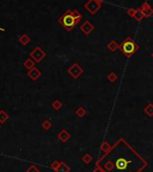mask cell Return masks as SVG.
Returning <instances> with one entry per match:
<instances>
[{
    "mask_svg": "<svg viewBox=\"0 0 153 172\" xmlns=\"http://www.w3.org/2000/svg\"><path fill=\"white\" fill-rule=\"evenodd\" d=\"M81 19H82V15L80 13H78V10L72 11L70 9H68L60 16V18L59 19V23L66 31L69 32L74 29Z\"/></svg>",
    "mask_w": 153,
    "mask_h": 172,
    "instance_id": "cell-1",
    "label": "cell"
},
{
    "mask_svg": "<svg viewBox=\"0 0 153 172\" xmlns=\"http://www.w3.org/2000/svg\"><path fill=\"white\" fill-rule=\"evenodd\" d=\"M119 49L124 55H126L127 57H131L139 50V45L131 37H127L119 46Z\"/></svg>",
    "mask_w": 153,
    "mask_h": 172,
    "instance_id": "cell-2",
    "label": "cell"
},
{
    "mask_svg": "<svg viewBox=\"0 0 153 172\" xmlns=\"http://www.w3.org/2000/svg\"><path fill=\"white\" fill-rule=\"evenodd\" d=\"M115 165V168L120 171H123L128 168V165L132 163V161H128L123 157H119L117 160H115V162H113Z\"/></svg>",
    "mask_w": 153,
    "mask_h": 172,
    "instance_id": "cell-3",
    "label": "cell"
},
{
    "mask_svg": "<svg viewBox=\"0 0 153 172\" xmlns=\"http://www.w3.org/2000/svg\"><path fill=\"white\" fill-rule=\"evenodd\" d=\"M101 3L97 2L96 0H88V1L85 4V8L91 14V15H95V14L101 8Z\"/></svg>",
    "mask_w": 153,
    "mask_h": 172,
    "instance_id": "cell-4",
    "label": "cell"
},
{
    "mask_svg": "<svg viewBox=\"0 0 153 172\" xmlns=\"http://www.w3.org/2000/svg\"><path fill=\"white\" fill-rule=\"evenodd\" d=\"M46 53L44 52V51L43 49H41L40 47H36L30 54L31 58L35 61L36 62H40L41 60H43L44 57H45Z\"/></svg>",
    "mask_w": 153,
    "mask_h": 172,
    "instance_id": "cell-5",
    "label": "cell"
},
{
    "mask_svg": "<svg viewBox=\"0 0 153 172\" xmlns=\"http://www.w3.org/2000/svg\"><path fill=\"white\" fill-rule=\"evenodd\" d=\"M82 72H83V69L77 63L73 64V66H71L68 69V73L70 74L74 79H78V76L82 74Z\"/></svg>",
    "mask_w": 153,
    "mask_h": 172,
    "instance_id": "cell-6",
    "label": "cell"
},
{
    "mask_svg": "<svg viewBox=\"0 0 153 172\" xmlns=\"http://www.w3.org/2000/svg\"><path fill=\"white\" fill-rule=\"evenodd\" d=\"M141 11L143 13L144 17L145 18H149V16H151L153 15V9L152 7L149 5L148 2H145L142 6H141Z\"/></svg>",
    "mask_w": 153,
    "mask_h": 172,
    "instance_id": "cell-7",
    "label": "cell"
},
{
    "mask_svg": "<svg viewBox=\"0 0 153 172\" xmlns=\"http://www.w3.org/2000/svg\"><path fill=\"white\" fill-rule=\"evenodd\" d=\"M80 29L85 34H89L94 30V26H93V24L89 21H86L84 24L80 26Z\"/></svg>",
    "mask_w": 153,
    "mask_h": 172,
    "instance_id": "cell-8",
    "label": "cell"
},
{
    "mask_svg": "<svg viewBox=\"0 0 153 172\" xmlns=\"http://www.w3.org/2000/svg\"><path fill=\"white\" fill-rule=\"evenodd\" d=\"M27 76H28L32 80H36L41 76V71L37 68H33L27 72Z\"/></svg>",
    "mask_w": 153,
    "mask_h": 172,
    "instance_id": "cell-9",
    "label": "cell"
},
{
    "mask_svg": "<svg viewBox=\"0 0 153 172\" xmlns=\"http://www.w3.org/2000/svg\"><path fill=\"white\" fill-rule=\"evenodd\" d=\"M58 138L62 141V142H66L69 140V138H70V135H69V133L66 131V130H61L60 133H59L58 134Z\"/></svg>",
    "mask_w": 153,
    "mask_h": 172,
    "instance_id": "cell-10",
    "label": "cell"
},
{
    "mask_svg": "<svg viewBox=\"0 0 153 172\" xmlns=\"http://www.w3.org/2000/svg\"><path fill=\"white\" fill-rule=\"evenodd\" d=\"M70 171V168H69L65 162H60V166L58 168V169L56 170V172H69Z\"/></svg>",
    "mask_w": 153,
    "mask_h": 172,
    "instance_id": "cell-11",
    "label": "cell"
},
{
    "mask_svg": "<svg viewBox=\"0 0 153 172\" xmlns=\"http://www.w3.org/2000/svg\"><path fill=\"white\" fill-rule=\"evenodd\" d=\"M30 41H31V38L29 37V35H27V34H23L19 38V41L23 45H27L30 42Z\"/></svg>",
    "mask_w": 153,
    "mask_h": 172,
    "instance_id": "cell-12",
    "label": "cell"
},
{
    "mask_svg": "<svg viewBox=\"0 0 153 172\" xmlns=\"http://www.w3.org/2000/svg\"><path fill=\"white\" fill-rule=\"evenodd\" d=\"M8 114L4 110H0V123H5L8 120Z\"/></svg>",
    "mask_w": 153,
    "mask_h": 172,
    "instance_id": "cell-13",
    "label": "cell"
},
{
    "mask_svg": "<svg viewBox=\"0 0 153 172\" xmlns=\"http://www.w3.org/2000/svg\"><path fill=\"white\" fill-rule=\"evenodd\" d=\"M23 66H24V68H26L27 69H32L33 68H34V62L33 61V60L32 59H27L24 62H23Z\"/></svg>",
    "mask_w": 153,
    "mask_h": 172,
    "instance_id": "cell-14",
    "label": "cell"
},
{
    "mask_svg": "<svg viewBox=\"0 0 153 172\" xmlns=\"http://www.w3.org/2000/svg\"><path fill=\"white\" fill-rule=\"evenodd\" d=\"M111 149H112V147L110 146V144L107 142V141H104L102 143V145H101V150L105 152V153H107L111 151Z\"/></svg>",
    "mask_w": 153,
    "mask_h": 172,
    "instance_id": "cell-15",
    "label": "cell"
},
{
    "mask_svg": "<svg viewBox=\"0 0 153 172\" xmlns=\"http://www.w3.org/2000/svg\"><path fill=\"white\" fill-rule=\"evenodd\" d=\"M117 48H119V46L117 45V42L115 41H110L109 44H108V49H109L111 51H115Z\"/></svg>",
    "mask_w": 153,
    "mask_h": 172,
    "instance_id": "cell-16",
    "label": "cell"
},
{
    "mask_svg": "<svg viewBox=\"0 0 153 172\" xmlns=\"http://www.w3.org/2000/svg\"><path fill=\"white\" fill-rule=\"evenodd\" d=\"M134 18H135L137 21H141L142 18H144V15H143V13L141 11V9H140V8H139V9H137Z\"/></svg>",
    "mask_w": 153,
    "mask_h": 172,
    "instance_id": "cell-17",
    "label": "cell"
},
{
    "mask_svg": "<svg viewBox=\"0 0 153 172\" xmlns=\"http://www.w3.org/2000/svg\"><path fill=\"white\" fill-rule=\"evenodd\" d=\"M144 112L148 114L149 116H153V105L149 104L147 106V107L144 109Z\"/></svg>",
    "mask_w": 153,
    "mask_h": 172,
    "instance_id": "cell-18",
    "label": "cell"
},
{
    "mask_svg": "<svg viewBox=\"0 0 153 172\" xmlns=\"http://www.w3.org/2000/svg\"><path fill=\"white\" fill-rule=\"evenodd\" d=\"M92 157H91V155H89V154H85L84 156L82 157V161H83V162L84 163H86V164H89L91 161H92Z\"/></svg>",
    "mask_w": 153,
    "mask_h": 172,
    "instance_id": "cell-19",
    "label": "cell"
},
{
    "mask_svg": "<svg viewBox=\"0 0 153 172\" xmlns=\"http://www.w3.org/2000/svg\"><path fill=\"white\" fill-rule=\"evenodd\" d=\"M41 126H43V128L44 129L45 131H48L49 129L51 127V123L49 120H45V121L43 123V124H41Z\"/></svg>",
    "mask_w": 153,
    "mask_h": 172,
    "instance_id": "cell-20",
    "label": "cell"
},
{
    "mask_svg": "<svg viewBox=\"0 0 153 172\" xmlns=\"http://www.w3.org/2000/svg\"><path fill=\"white\" fill-rule=\"evenodd\" d=\"M61 106H62V104L59 101V100H55V101L53 102V104H52V107L55 110H59L61 107Z\"/></svg>",
    "mask_w": 153,
    "mask_h": 172,
    "instance_id": "cell-21",
    "label": "cell"
},
{
    "mask_svg": "<svg viewBox=\"0 0 153 172\" xmlns=\"http://www.w3.org/2000/svg\"><path fill=\"white\" fill-rule=\"evenodd\" d=\"M26 172H40V169L35 165H31L29 168L26 170Z\"/></svg>",
    "mask_w": 153,
    "mask_h": 172,
    "instance_id": "cell-22",
    "label": "cell"
},
{
    "mask_svg": "<svg viewBox=\"0 0 153 172\" xmlns=\"http://www.w3.org/2000/svg\"><path fill=\"white\" fill-rule=\"evenodd\" d=\"M136 11H137V9H133V8L128 9V10H127L128 16H131V17H134V16H135V14H136Z\"/></svg>",
    "mask_w": 153,
    "mask_h": 172,
    "instance_id": "cell-23",
    "label": "cell"
},
{
    "mask_svg": "<svg viewBox=\"0 0 153 172\" xmlns=\"http://www.w3.org/2000/svg\"><path fill=\"white\" fill-rule=\"evenodd\" d=\"M85 110L83 109V107H78V111H77V113L78 114V116L79 117H83L84 116V114H85Z\"/></svg>",
    "mask_w": 153,
    "mask_h": 172,
    "instance_id": "cell-24",
    "label": "cell"
},
{
    "mask_svg": "<svg viewBox=\"0 0 153 172\" xmlns=\"http://www.w3.org/2000/svg\"><path fill=\"white\" fill-rule=\"evenodd\" d=\"M60 162H58V161H54V162H52V163L51 164V168L53 170H55V171H56V170L58 169L59 166H60Z\"/></svg>",
    "mask_w": 153,
    "mask_h": 172,
    "instance_id": "cell-25",
    "label": "cell"
},
{
    "mask_svg": "<svg viewBox=\"0 0 153 172\" xmlns=\"http://www.w3.org/2000/svg\"><path fill=\"white\" fill-rule=\"evenodd\" d=\"M116 79H117V76H116L114 72H112L111 74H109V75H108V79H109V80H111L112 82H114Z\"/></svg>",
    "mask_w": 153,
    "mask_h": 172,
    "instance_id": "cell-26",
    "label": "cell"
},
{
    "mask_svg": "<svg viewBox=\"0 0 153 172\" xmlns=\"http://www.w3.org/2000/svg\"><path fill=\"white\" fill-rule=\"evenodd\" d=\"M93 172H105V170L101 167V166H96V168H95V169L93 171Z\"/></svg>",
    "mask_w": 153,
    "mask_h": 172,
    "instance_id": "cell-27",
    "label": "cell"
},
{
    "mask_svg": "<svg viewBox=\"0 0 153 172\" xmlns=\"http://www.w3.org/2000/svg\"><path fill=\"white\" fill-rule=\"evenodd\" d=\"M96 1H97V2H99V3H101V4H102V3H103V2L105 1V0H96Z\"/></svg>",
    "mask_w": 153,
    "mask_h": 172,
    "instance_id": "cell-28",
    "label": "cell"
},
{
    "mask_svg": "<svg viewBox=\"0 0 153 172\" xmlns=\"http://www.w3.org/2000/svg\"><path fill=\"white\" fill-rule=\"evenodd\" d=\"M0 31H3V32H4V31H6V30H5V29H3V28H0Z\"/></svg>",
    "mask_w": 153,
    "mask_h": 172,
    "instance_id": "cell-29",
    "label": "cell"
},
{
    "mask_svg": "<svg viewBox=\"0 0 153 172\" xmlns=\"http://www.w3.org/2000/svg\"><path fill=\"white\" fill-rule=\"evenodd\" d=\"M0 128H1V125H0Z\"/></svg>",
    "mask_w": 153,
    "mask_h": 172,
    "instance_id": "cell-30",
    "label": "cell"
},
{
    "mask_svg": "<svg viewBox=\"0 0 153 172\" xmlns=\"http://www.w3.org/2000/svg\"><path fill=\"white\" fill-rule=\"evenodd\" d=\"M152 57H153V53H152Z\"/></svg>",
    "mask_w": 153,
    "mask_h": 172,
    "instance_id": "cell-31",
    "label": "cell"
}]
</instances>
